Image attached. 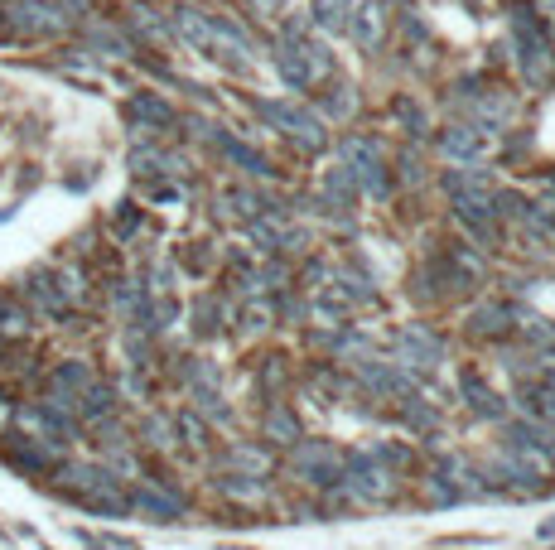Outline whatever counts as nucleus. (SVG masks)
<instances>
[{
	"label": "nucleus",
	"instance_id": "obj_40",
	"mask_svg": "<svg viewBox=\"0 0 555 550\" xmlns=\"http://www.w3.org/2000/svg\"><path fill=\"white\" fill-rule=\"evenodd\" d=\"M242 324H247L251 333H261L266 324H271V314H266V309H247V314H242Z\"/></svg>",
	"mask_w": 555,
	"mask_h": 550
},
{
	"label": "nucleus",
	"instance_id": "obj_10",
	"mask_svg": "<svg viewBox=\"0 0 555 550\" xmlns=\"http://www.w3.org/2000/svg\"><path fill=\"white\" fill-rule=\"evenodd\" d=\"M261 435H266V444H300L305 435H300V415H295V406H285V401H271L266 406V415H261Z\"/></svg>",
	"mask_w": 555,
	"mask_h": 550
},
{
	"label": "nucleus",
	"instance_id": "obj_33",
	"mask_svg": "<svg viewBox=\"0 0 555 550\" xmlns=\"http://www.w3.org/2000/svg\"><path fill=\"white\" fill-rule=\"evenodd\" d=\"M391 111H396V116L411 126V136H425V111H420L411 97H396V102H391Z\"/></svg>",
	"mask_w": 555,
	"mask_h": 550
},
{
	"label": "nucleus",
	"instance_id": "obj_16",
	"mask_svg": "<svg viewBox=\"0 0 555 550\" xmlns=\"http://www.w3.org/2000/svg\"><path fill=\"white\" fill-rule=\"evenodd\" d=\"M111 411H116V386L92 382L83 396H78V415H83L87 425H102V420H111Z\"/></svg>",
	"mask_w": 555,
	"mask_h": 550
},
{
	"label": "nucleus",
	"instance_id": "obj_7",
	"mask_svg": "<svg viewBox=\"0 0 555 550\" xmlns=\"http://www.w3.org/2000/svg\"><path fill=\"white\" fill-rule=\"evenodd\" d=\"M459 396H464V401H469V411L483 415V420H502V415H507V401H502L498 391L483 382L473 367H464V372H459Z\"/></svg>",
	"mask_w": 555,
	"mask_h": 550
},
{
	"label": "nucleus",
	"instance_id": "obj_18",
	"mask_svg": "<svg viewBox=\"0 0 555 550\" xmlns=\"http://www.w3.org/2000/svg\"><path fill=\"white\" fill-rule=\"evenodd\" d=\"M213 488H218L222 497H232V502H251V507L266 497V483H261V478H251V473H218V478H213Z\"/></svg>",
	"mask_w": 555,
	"mask_h": 550
},
{
	"label": "nucleus",
	"instance_id": "obj_6",
	"mask_svg": "<svg viewBox=\"0 0 555 550\" xmlns=\"http://www.w3.org/2000/svg\"><path fill=\"white\" fill-rule=\"evenodd\" d=\"M5 25L15 29V34L44 39V34H63V29H68V15L54 10V5H44V0H29V5H15V10L5 15Z\"/></svg>",
	"mask_w": 555,
	"mask_h": 550
},
{
	"label": "nucleus",
	"instance_id": "obj_24",
	"mask_svg": "<svg viewBox=\"0 0 555 550\" xmlns=\"http://www.w3.org/2000/svg\"><path fill=\"white\" fill-rule=\"evenodd\" d=\"M324 193H329V198L338 203V208H343V213L358 203V184H353L348 165H338V169H329V174H324Z\"/></svg>",
	"mask_w": 555,
	"mask_h": 550
},
{
	"label": "nucleus",
	"instance_id": "obj_26",
	"mask_svg": "<svg viewBox=\"0 0 555 550\" xmlns=\"http://www.w3.org/2000/svg\"><path fill=\"white\" fill-rule=\"evenodd\" d=\"M174 435H184L189 449H208V420L198 411H179L174 415Z\"/></svg>",
	"mask_w": 555,
	"mask_h": 550
},
{
	"label": "nucleus",
	"instance_id": "obj_32",
	"mask_svg": "<svg viewBox=\"0 0 555 550\" xmlns=\"http://www.w3.org/2000/svg\"><path fill=\"white\" fill-rule=\"evenodd\" d=\"M372 459H377L382 468H391V473H396V468L411 464V449H406V444H377V449H372Z\"/></svg>",
	"mask_w": 555,
	"mask_h": 550
},
{
	"label": "nucleus",
	"instance_id": "obj_30",
	"mask_svg": "<svg viewBox=\"0 0 555 550\" xmlns=\"http://www.w3.org/2000/svg\"><path fill=\"white\" fill-rule=\"evenodd\" d=\"M247 237H251V242H256V247H261V251H276L280 242H285V232H280V227H276V222H271V218H251Z\"/></svg>",
	"mask_w": 555,
	"mask_h": 550
},
{
	"label": "nucleus",
	"instance_id": "obj_42",
	"mask_svg": "<svg viewBox=\"0 0 555 550\" xmlns=\"http://www.w3.org/2000/svg\"><path fill=\"white\" fill-rule=\"evenodd\" d=\"M256 5H261V10H276V5H285V0H256Z\"/></svg>",
	"mask_w": 555,
	"mask_h": 550
},
{
	"label": "nucleus",
	"instance_id": "obj_34",
	"mask_svg": "<svg viewBox=\"0 0 555 550\" xmlns=\"http://www.w3.org/2000/svg\"><path fill=\"white\" fill-rule=\"evenodd\" d=\"M425 497H430L435 507H449V502H459L454 483H449V478H440V473H430V478H425Z\"/></svg>",
	"mask_w": 555,
	"mask_h": 550
},
{
	"label": "nucleus",
	"instance_id": "obj_28",
	"mask_svg": "<svg viewBox=\"0 0 555 550\" xmlns=\"http://www.w3.org/2000/svg\"><path fill=\"white\" fill-rule=\"evenodd\" d=\"M194 319H198L194 329H198V333H203V338H213V333H218V329H222V304H218V300H213V295H203V300H198V304H194Z\"/></svg>",
	"mask_w": 555,
	"mask_h": 550
},
{
	"label": "nucleus",
	"instance_id": "obj_41",
	"mask_svg": "<svg viewBox=\"0 0 555 550\" xmlns=\"http://www.w3.org/2000/svg\"><path fill=\"white\" fill-rule=\"evenodd\" d=\"M401 179H406V184H420V165L411 155H401Z\"/></svg>",
	"mask_w": 555,
	"mask_h": 550
},
{
	"label": "nucleus",
	"instance_id": "obj_13",
	"mask_svg": "<svg viewBox=\"0 0 555 550\" xmlns=\"http://www.w3.org/2000/svg\"><path fill=\"white\" fill-rule=\"evenodd\" d=\"M444 275H449V285H459V290H473V285H483V256H473L469 247H449V261H444Z\"/></svg>",
	"mask_w": 555,
	"mask_h": 550
},
{
	"label": "nucleus",
	"instance_id": "obj_4",
	"mask_svg": "<svg viewBox=\"0 0 555 550\" xmlns=\"http://www.w3.org/2000/svg\"><path fill=\"white\" fill-rule=\"evenodd\" d=\"M512 25H517V44H522V73H527V83H546L555 58H551V39H546L541 20L531 15V5L512 10Z\"/></svg>",
	"mask_w": 555,
	"mask_h": 550
},
{
	"label": "nucleus",
	"instance_id": "obj_27",
	"mask_svg": "<svg viewBox=\"0 0 555 550\" xmlns=\"http://www.w3.org/2000/svg\"><path fill=\"white\" fill-rule=\"evenodd\" d=\"M353 15V0H314V25L319 29H343Z\"/></svg>",
	"mask_w": 555,
	"mask_h": 550
},
{
	"label": "nucleus",
	"instance_id": "obj_9",
	"mask_svg": "<svg viewBox=\"0 0 555 550\" xmlns=\"http://www.w3.org/2000/svg\"><path fill=\"white\" fill-rule=\"evenodd\" d=\"M517 406H522L531 420H541V425H551L555 430V372L517 386Z\"/></svg>",
	"mask_w": 555,
	"mask_h": 550
},
{
	"label": "nucleus",
	"instance_id": "obj_15",
	"mask_svg": "<svg viewBox=\"0 0 555 550\" xmlns=\"http://www.w3.org/2000/svg\"><path fill=\"white\" fill-rule=\"evenodd\" d=\"M512 304H502V300H493V304H478L473 309V319H469V329H473V338H502V333L512 329Z\"/></svg>",
	"mask_w": 555,
	"mask_h": 550
},
{
	"label": "nucleus",
	"instance_id": "obj_3",
	"mask_svg": "<svg viewBox=\"0 0 555 550\" xmlns=\"http://www.w3.org/2000/svg\"><path fill=\"white\" fill-rule=\"evenodd\" d=\"M256 116H266L276 131H285V136L295 140L300 150H309V155H319V150L329 145V131H324V121H319L314 111L295 107V102H256Z\"/></svg>",
	"mask_w": 555,
	"mask_h": 550
},
{
	"label": "nucleus",
	"instance_id": "obj_21",
	"mask_svg": "<svg viewBox=\"0 0 555 550\" xmlns=\"http://www.w3.org/2000/svg\"><path fill=\"white\" fill-rule=\"evenodd\" d=\"M276 68H280V78L295 87V92H305L309 83H314V68L305 63V54L295 49V44H280V54H276Z\"/></svg>",
	"mask_w": 555,
	"mask_h": 550
},
{
	"label": "nucleus",
	"instance_id": "obj_8",
	"mask_svg": "<svg viewBox=\"0 0 555 550\" xmlns=\"http://www.w3.org/2000/svg\"><path fill=\"white\" fill-rule=\"evenodd\" d=\"M358 377H362V386H372L377 396H411V377L406 372H396L391 362H382V358H358Z\"/></svg>",
	"mask_w": 555,
	"mask_h": 550
},
{
	"label": "nucleus",
	"instance_id": "obj_25",
	"mask_svg": "<svg viewBox=\"0 0 555 550\" xmlns=\"http://www.w3.org/2000/svg\"><path fill=\"white\" fill-rule=\"evenodd\" d=\"M401 420H406L416 435H435V425H440L435 406H425L420 396H406V401H401Z\"/></svg>",
	"mask_w": 555,
	"mask_h": 550
},
{
	"label": "nucleus",
	"instance_id": "obj_31",
	"mask_svg": "<svg viewBox=\"0 0 555 550\" xmlns=\"http://www.w3.org/2000/svg\"><path fill=\"white\" fill-rule=\"evenodd\" d=\"M25 329H29L25 309H20V304H10V300H0V333H5V338H20Z\"/></svg>",
	"mask_w": 555,
	"mask_h": 550
},
{
	"label": "nucleus",
	"instance_id": "obj_37",
	"mask_svg": "<svg viewBox=\"0 0 555 550\" xmlns=\"http://www.w3.org/2000/svg\"><path fill=\"white\" fill-rule=\"evenodd\" d=\"M285 386V358H266L261 367V391H280Z\"/></svg>",
	"mask_w": 555,
	"mask_h": 550
},
{
	"label": "nucleus",
	"instance_id": "obj_12",
	"mask_svg": "<svg viewBox=\"0 0 555 550\" xmlns=\"http://www.w3.org/2000/svg\"><path fill=\"white\" fill-rule=\"evenodd\" d=\"M131 507L145 512L150 522H174V517H184V497L165 493V488H136V493H131Z\"/></svg>",
	"mask_w": 555,
	"mask_h": 550
},
{
	"label": "nucleus",
	"instance_id": "obj_22",
	"mask_svg": "<svg viewBox=\"0 0 555 550\" xmlns=\"http://www.w3.org/2000/svg\"><path fill=\"white\" fill-rule=\"evenodd\" d=\"M87 386H92V367L87 362H58L54 367V391H68V396H83Z\"/></svg>",
	"mask_w": 555,
	"mask_h": 550
},
{
	"label": "nucleus",
	"instance_id": "obj_2",
	"mask_svg": "<svg viewBox=\"0 0 555 550\" xmlns=\"http://www.w3.org/2000/svg\"><path fill=\"white\" fill-rule=\"evenodd\" d=\"M343 165H348V174H353V184H358L362 193H372L377 203H387L391 198V174H387V160H382V145L367 136H348L343 145Z\"/></svg>",
	"mask_w": 555,
	"mask_h": 550
},
{
	"label": "nucleus",
	"instance_id": "obj_1",
	"mask_svg": "<svg viewBox=\"0 0 555 550\" xmlns=\"http://www.w3.org/2000/svg\"><path fill=\"white\" fill-rule=\"evenodd\" d=\"M343 493H353L358 502H391V497L401 493V478L377 464L372 454L348 449L343 454Z\"/></svg>",
	"mask_w": 555,
	"mask_h": 550
},
{
	"label": "nucleus",
	"instance_id": "obj_43",
	"mask_svg": "<svg viewBox=\"0 0 555 550\" xmlns=\"http://www.w3.org/2000/svg\"><path fill=\"white\" fill-rule=\"evenodd\" d=\"M5 415H10V401H5V396H0V420H5Z\"/></svg>",
	"mask_w": 555,
	"mask_h": 550
},
{
	"label": "nucleus",
	"instance_id": "obj_36",
	"mask_svg": "<svg viewBox=\"0 0 555 550\" xmlns=\"http://www.w3.org/2000/svg\"><path fill=\"white\" fill-rule=\"evenodd\" d=\"M227 203H237V213H242V218H261V213H266V203H261L251 189H232V193H227Z\"/></svg>",
	"mask_w": 555,
	"mask_h": 550
},
{
	"label": "nucleus",
	"instance_id": "obj_11",
	"mask_svg": "<svg viewBox=\"0 0 555 550\" xmlns=\"http://www.w3.org/2000/svg\"><path fill=\"white\" fill-rule=\"evenodd\" d=\"M169 29H174L184 44H194V49H213V15H203L194 5H179V10L169 15Z\"/></svg>",
	"mask_w": 555,
	"mask_h": 550
},
{
	"label": "nucleus",
	"instance_id": "obj_44",
	"mask_svg": "<svg viewBox=\"0 0 555 550\" xmlns=\"http://www.w3.org/2000/svg\"><path fill=\"white\" fill-rule=\"evenodd\" d=\"M546 5H551V15H555V0H546Z\"/></svg>",
	"mask_w": 555,
	"mask_h": 550
},
{
	"label": "nucleus",
	"instance_id": "obj_35",
	"mask_svg": "<svg viewBox=\"0 0 555 550\" xmlns=\"http://www.w3.org/2000/svg\"><path fill=\"white\" fill-rule=\"evenodd\" d=\"M522 338H531L536 348H551V343H555V324H551V319H522Z\"/></svg>",
	"mask_w": 555,
	"mask_h": 550
},
{
	"label": "nucleus",
	"instance_id": "obj_14",
	"mask_svg": "<svg viewBox=\"0 0 555 550\" xmlns=\"http://www.w3.org/2000/svg\"><path fill=\"white\" fill-rule=\"evenodd\" d=\"M348 29H353V39H358V49H377L382 44V0H367V5H358L353 15H348Z\"/></svg>",
	"mask_w": 555,
	"mask_h": 550
},
{
	"label": "nucleus",
	"instance_id": "obj_39",
	"mask_svg": "<svg viewBox=\"0 0 555 550\" xmlns=\"http://www.w3.org/2000/svg\"><path fill=\"white\" fill-rule=\"evenodd\" d=\"M324 111H329V116H348V111H353V97H348V87H333V97L324 102Z\"/></svg>",
	"mask_w": 555,
	"mask_h": 550
},
{
	"label": "nucleus",
	"instance_id": "obj_38",
	"mask_svg": "<svg viewBox=\"0 0 555 550\" xmlns=\"http://www.w3.org/2000/svg\"><path fill=\"white\" fill-rule=\"evenodd\" d=\"M136 29H145V34H150V39H160V34H165V20H160V15H155V10H150V5H136Z\"/></svg>",
	"mask_w": 555,
	"mask_h": 550
},
{
	"label": "nucleus",
	"instance_id": "obj_29",
	"mask_svg": "<svg viewBox=\"0 0 555 550\" xmlns=\"http://www.w3.org/2000/svg\"><path fill=\"white\" fill-rule=\"evenodd\" d=\"M140 435H145V444H150V449H169V444H174V420H165V415H150V420L140 425Z\"/></svg>",
	"mask_w": 555,
	"mask_h": 550
},
{
	"label": "nucleus",
	"instance_id": "obj_23",
	"mask_svg": "<svg viewBox=\"0 0 555 550\" xmlns=\"http://www.w3.org/2000/svg\"><path fill=\"white\" fill-rule=\"evenodd\" d=\"M222 140V155L232 160V165H242L247 174H256V179H271V165L251 150V145H242V140H232V136H218Z\"/></svg>",
	"mask_w": 555,
	"mask_h": 550
},
{
	"label": "nucleus",
	"instance_id": "obj_17",
	"mask_svg": "<svg viewBox=\"0 0 555 550\" xmlns=\"http://www.w3.org/2000/svg\"><path fill=\"white\" fill-rule=\"evenodd\" d=\"M227 464L251 473V478H266V473L276 468V454H271L266 444H232V449H227Z\"/></svg>",
	"mask_w": 555,
	"mask_h": 550
},
{
	"label": "nucleus",
	"instance_id": "obj_5",
	"mask_svg": "<svg viewBox=\"0 0 555 550\" xmlns=\"http://www.w3.org/2000/svg\"><path fill=\"white\" fill-rule=\"evenodd\" d=\"M290 464L300 468V478L319 483V488H343V449H333V440L290 444Z\"/></svg>",
	"mask_w": 555,
	"mask_h": 550
},
{
	"label": "nucleus",
	"instance_id": "obj_19",
	"mask_svg": "<svg viewBox=\"0 0 555 550\" xmlns=\"http://www.w3.org/2000/svg\"><path fill=\"white\" fill-rule=\"evenodd\" d=\"M440 150L449 160H473V155L483 150V131H478V126H449L440 136Z\"/></svg>",
	"mask_w": 555,
	"mask_h": 550
},
{
	"label": "nucleus",
	"instance_id": "obj_20",
	"mask_svg": "<svg viewBox=\"0 0 555 550\" xmlns=\"http://www.w3.org/2000/svg\"><path fill=\"white\" fill-rule=\"evenodd\" d=\"M126 111L140 121V131H150V126H174V107H169V102H160V97H150V92H136Z\"/></svg>",
	"mask_w": 555,
	"mask_h": 550
}]
</instances>
